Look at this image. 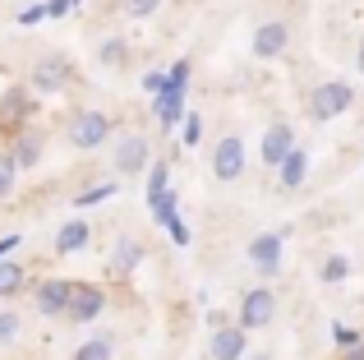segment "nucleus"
Returning <instances> with one entry per match:
<instances>
[{"label":"nucleus","mask_w":364,"mask_h":360,"mask_svg":"<svg viewBox=\"0 0 364 360\" xmlns=\"http://www.w3.org/2000/svg\"><path fill=\"white\" fill-rule=\"evenodd\" d=\"M111 134H116V125H111L107 111H74L70 125H65V139H70V148H79V153L102 148Z\"/></svg>","instance_id":"nucleus-1"},{"label":"nucleus","mask_w":364,"mask_h":360,"mask_svg":"<svg viewBox=\"0 0 364 360\" xmlns=\"http://www.w3.org/2000/svg\"><path fill=\"white\" fill-rule=\"evenodd\" d=\"M208 166H213V180H222V185H231V180L245 176L249 166V148L240 134H222L213 144V157H208Z\"/></svg>","instance_id":"nucleus-2"},{"label":"nucleus","mask_w":364,"mask_h":360,"mask_svg":"<svg viewBox=\"0 0 364 360\" xmlns=\"http://www.w3.org/2000/svg\"><path fill=\"white\" fill-rule=\"evenodd\" d=\"M74 79V65L65 60V55H42V60L28 70V92H37V97H55V92H65Z\"/></svg>","instance_id":"nucleus-3"},{"label":"nucleus","mask_w":364,"mask_h":360,"mask_svg":"<svg viewBox=\"0 0 364 360\" xmlns=\"http://www.w3.org/2000/svg\"><path fill=\"white\" fill-rule=\"evenodd\" d=\"M148 157H152V144L139 129H124L116 144H111V166H116V176H143L148 171Z\"/></svg>","instance_id":"nucleus-4"},{"label":"nucleus","mask_w":364,"mask_h":360,"mask_svg":"<svg viewBox=\"0 0 364 360\" xmlns=\"http://www.w3.org/2000/svg\"><path fill=\"white\" fill-rule=\"evenodd\" d=\"M350 102H355V88H350L346 79H328V83H318V92H314V102H309V111H314V120H337V116H346L350 111Z\"/></svg>","instance_id":"nucleus-5"},{"label":"nucleus","mask_w":364,"mask_h":360,"mask_svg":"<svg viewBox=\"0 0 364 360\" xmlns=\"http://www.w3.org/2000/svg\"><path fill=\"white\" fill-rule=\"evenodd\" d=\"M286 46H291V23H286V18H263V23L254 28V37H249V51H254L258 60H282Z\"/></svg>","instance_id":"nucleus-6"},{"label":"nucleus","mask_w":364,"mask_h":360,"mask_svg":"<svg viewBox=\"0 0 364 360\" xmlns=\"http://www.w3.org/2000/svg\"><path fill=\"white\" fill-rule=\"evenodd\" d=\"M102 309H107V291H102L97 282H74L65 319H70V324H92V319H102Z\"/></svg>","instance_id":"nucleus-7"},{"label":"nucleus","mask_w":364,"mask_h":360,"mask_svg":"<svg viewBox=\"0 0 364 360\" xmlns=\"http://www.w3.org/2000/svg\"><path fill=\"white\" fill-rule=\"evenodd\" d=\"M70 296H74V282L46 277V282H37L33 305H37V314H42V319H65V309H70Z\"/></svg>","instance_id":"nucleus-8"},{"label":"nucleus","mask_w":364,"mask_h":360,"mask_svg":"<svg viewBox=\"0 0 364 360\" xmlns=\"http://www.w3.org/2000/svg\"><path fill=\"white\" fill-rule=\"evenodd\" d=\"M277 319V296L267 287H254V291H245V300H240V328L245 333H254V328H267Z\"/></svg>","instance_id":"nucleus-9"},{"label":"nucleus","mask_w":364,"mask_h":360,"mask_svg":"<svg viewBox=\"0 0 364 360\" xmlns=\"http://www.w3.org/2000/svg\"><path fill=\"white\" fill-rule=\"evenodd\" d=\"M249 356V333L240 324H222L208 337V360H245Z\"/></svg>","instance_id":"nucleus-10"},{"label":"nucleus","mask_w":364,"mask_h":360,"mask_svg":"<svg viewBox=\"0 0 364 360\" xmlns=\"http://www.w3.org/2000/svg\"><path fill=\"white\" fill-rule=\"evenodd\" d=\"M291 153H295V129L286 125V120H272V125L263 129V144H258V157H263V166H282Z\"/></svg>","instance_id":"nucleus-11"},{"label":"nucleus","mask_w":364,"mask_h":360,"mask_svg":"<svg viewBox=\"0 0 364 360\" xmlns=\"http://www.w3.org/2000/svg\"><path fill=\"white\" fill-rule=\"evenodd\" d=\"M249 263H254L263 277H277L282 272V235L277 231H263L249 240Z\"/></svg>","instance_id":"nucleus-12"},{"label":"nucleus","mask_w":364,"mask_h":360,"mask_svg":"<svg viewBox=\"0 0 364 360\" xmlns=\"http://www.w3.org/2000/svg\"><path fill=\"white\" fill-rule=\"evenodd\" d=\"M9 153H14V162H18V171H33L37 162H42V153H46V139H42V129H18L14 139H9Z\"/></svg>","instance_id":"nucleus-13"},{"label":"nucleus","mask_w":364,"mask_h":360,"mask_svg":"<svg viewBox=\"0 0 364 360\" xmlns=\"http://www.w3.org/2000/svg\"><path fill=\"white\" fill-rule=\"evenodd\" d=\"M28 111H33V97H28V88H9L5 97H0V129H23Z\"/></svg>","instance_id":"nucleus-14"},{"label":"nucleus","mask_w":364,"mask_h":360,"mask_svg":"<svg viewBox=\"0 0 364 360\" xmlns=\"http://www.w3.org/2000/svg\"><path fill=\"white\" fill-rule=\"evenodd\" d=\"M88 240H92V226L83 217H74V222H65L55 231V254H79V250H88Z\"/></svg>","instance_id":"nucleus-15"},{"label":"nucleus","mask_w":364,"mask_h":360,"mask_svg":"<svg viewBox=\"0 0 364 360\" xmlns=\"http://www.w3.org/2000/svg\"><path fill=\"white\" fill-rule=\"evenodd\" d=\"M139 263H143V245L134 240V235H120V240H116V254H111V272H116V277H129Z\"/></svg>","instance_id":"nucleus-16"},{"label":"nucleus","mask_w":364,"mask_h":360,"mask_svg":"<svg viewBox=\"0 0 364 360\" xmlns=\"http://www.w3.org/2000/svg\"><path fill=\"white\" fill-rule=\"evenodd\" d=\"M28 287V268L18 259H0V300H14Z\"/></svg>","instance_id":"nucleus-17"},{"label":"nucleus","mask_w":364,"mask_h":360,"mask_svg":"<svg viewBox=\"0 0 364 360\" xmlns=\"http://www.w3.org/2000/svg\"><path fill=\"white\" fill-rule=\"evenodd\" d=\"M277 176H282V189H300L304 176H309V153H304V148H295V153L277 166Z\"/></svg>","instance_id":"nucleus-18"},{"label":"nucleus","mask_w":364,"mask_h":360,"mask_svg":"<svg viewBox=\"0 0 364 360\" xmlns=\"http://www.w3.org/2000/svg\"><path fill=\"white\" fill-rule=\"evenodd\" d=\"M74 360H116V337H111V333H97V337H88V342H79Z\"/></svg>","instance_id":"nucleus-19"},{"label":"nucleus","mask_w":364,"mask_h":360,"mask_svg":"<svg viewBox=\"0 0 364 360\" xmlns=\"http://www.w3.org/2000/svg\"><path fill=\"white\" fill-rule=\"evenodd\" d=\"M346 277H350V259L346 254H328L323 268H318V282L323 287H337V282H346Z\"/></svg>","instance_id":"nucleus-20"},{"label":"nucleus","mask_w":364,"mask_h":360,"mask_svg":"<svg viewBox=\"0 0 364 360\" xmlns=\"http://www.w3.org/2000/svg\"><path fill=\"white\" fill-rule=\"evenodd\" d=\"M97 60L107 65V70H120V65L129 60V42H124V37H107V42L97 46Z\"/></svg>","instance_id":"nucleus-21"},{"label":"nucleus","mask_w":364,"mask_h":360,"mask_svg":"<svg viewBox=\"0 0 364 360\" xmlns=\"http://www.w3.org/2000/svg\"><path fill=\"white\" fill-rule=\"evenodd\" d=\"M14 185H18V162H14L9 148H0V203L14 194Z\"/></svg>","instance_id":"nucleus-22"},{"label":"nucleus","mask_w":364,"mask_h":360,"mask_svg":"<svg viewBox=\"0 0 364 360\" xmlns=\"http://www.w3.org/2000/svg\"><path fill=\"white\" fill-rule=\"evenodd\" d=\"M157 116H161V129H176V120H180V88H166L157 97Z\"/></svg>","instance_id":"nucleus-23"},{"label":"nucleus","mask_w":364,"mask_h":360,"mask_svg":"<svg viewBox=\"0 0 364 360\" xmlns=\"http://www.w3.org/2000/svg\"><path fill=\"white\" fill-rule=\"evenodd\" d=\"M18 333H23V319H18V309H0V346H14Z\"/></svg>","instance_id":"nucleus-24"},{"label":"nucleus","mask_w":364,"mask_h":360,"mask_svg":"<svg viewBox=\"0 0 364 360\" xmlns=\"http://www.w3.org/2000/svg\"><path fill=\"white\" fill-rule=\"evenodd\" d=\"M111 194H116V185L107 180V185H92V189H83V194H74V203H79V208H92V203H107Z\"/></svg>","instance_id":"nucleus-25"},{"label":"nucleus","mask_w":364,"mask_h":360,"mask_svg":"<svg viewBox=\"0 0 364 360\" xmlns=\"http://www.w3.org/2000/svg\"><path fill=\"white\" fill-rule=\"evenodd\" d=\"M157 5L161 0H124V14L129 18H148V14H157Z\"/></svg>","instance_id":"nucleus-26"},{"label":"nucleus","mask_w":364,"mask_h":360,"mask_svg":"<svg viewBox=\"0 0 364 360\" xmlns=\"http://www.w3.org/2000/svg\"><path fill=\"white\" fill-rule=\"evenodd\" d=\"M18 240H23V235L18 231H9V235H0V259H9V254L18 250Z\"/></svg>","instance_id":"nucleus-27"},{"label":"nucleus","mask_w":364,"mask_h":360,"mask_svg":"<svg viewBox=\"0 0 364 360\" xmlns=\"http://www.w3.org/2000/svg\"><path fill=\"white\" fill-rule=\"evenodd\" d=\"M185 120H189V125H185V139H189V144H194V139L203 134V125H198V116H185Z\"/></svg>","instance_id":"nucleus-28"},{"label":"nucleus","mask_w":364,"mask_h":360,"mask_svg":"<svg viewBox=\"0 0 364 360\" xmlns=\"http://www.w3.org/2000/svg\"><path fill=\"white\" fill-rule=\"evenodd\" d=\"M46 14H51V18H60V14H70V0H51V5H46Z\"/></svg>","instance_id":"nucleus-29"},{"label":"nucleus","mask_w":364,"mask_h":360,"mask_svg":"<svg viewBox=\"0 0 364 360\" xmlns=\"http://www.w3.org/2000/svg\"><path fill=\"white\" fill-rule=\"evenodd\" d=\"M341 360H364V342H350V346H346V356H341Z\"/></svg>","instance_id":"nucleus-30"},{"label":"nucleus","mask_w":364,"mask_h":360,"mask_svg":"<svg viewBox=\"0 0 364 360\" xmlns=\"http://www.w3.org/2000/svg\"><path fill=\"white\" fill-rule=\"evenodd\" d=\"M355 70L364 74V42H360V51H355Z\"/></svg>","instance_id":"nucleus-31"},{"label":"nucleus","mask_w":364,"mask_h":360,"mask_svg":"<svg viewBox=\"0 0 364 360\" xmlns=\"http://www.w3.org/2000/svg\"><path fill=\"white\" fill-rule=\"evenodd\" d=\"M245 360H272V356H267V351H249Z\"/></svg>","instance_id":"nucleus-32"}]
</instances>
